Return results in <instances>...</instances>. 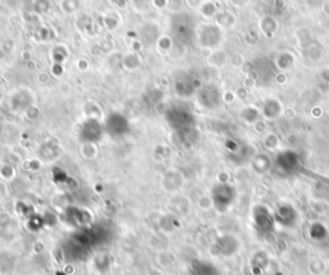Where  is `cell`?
I'll return each mask as SVG.
<instances>
[{
  "label": "cell",
  "instance_id": "obj_2",
  "mask_svg": "<svg viewBox=\"0 0 329 275\" xmlns=\"http://www.w3.org/2000/svg\"><path fill=\"white\" fill-rule=\"evenodd\" d=\"M275 167L278 169L280 174L283 175H294L301 170L300 156L293 151L280 152L275 158Z\"/></svg>",
  "mask_w": 329,
  "mask_h": 275
},
{
  "label": "cell",
  "instance_id": "obj_1",
  "mask_svg": "<svg viewBox=\"0 0 329 275\" xmlns=\"http://www.w3.org/2000/svg\"><path fill=\"white\" fill-rule=\"evenodd\" d=\"M254 226L260 237L269 238L275 232L277 221L274 217V213L269 211V208L264 206L255 207L254 210Z\"/></svg>",
  "mask_w": 329,
  "mask_h": 275
},
{
  "label": "cell",
  "instance_id": "obj_3",
  "mask_svg": "<svg viewBox=\"0 0 329 275\" xmlns=\"http://www.w3.org/2000/svg\"><path fill=\"white\" fill-rule=\"evenodd\" d=\"M214 202H215V206L218 207L219 210L225 211L228 210L229 207L233 205V202L237 198V192L231 185L229 184H219L214 188Z\"/></svg>",
  "mask_w": 329,
  "mask_h": 275
},
{
  "label": "cell",
  "instance_id": "obj_4",
  "mask_svg": "<svg viewBox=\"0 0 329 275\" xmlns=\"http://www.w3.org/2000/svg\"><path fill=\"white\" fill-rule=\"evenodd\" d=\"M274 217H275L277 224L288 228V226H294V224L298 220V213L291 205L284 203V205L277 207V210L274 212Z\"/></svg>",
  "mask_w": 329,
  "mask_h": 275
}]
</instances>
